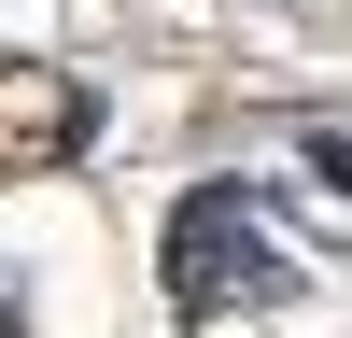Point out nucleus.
Returning a JSON list of instances; mask_svg holds the SVG:
<instances>
[{
    "label": "nucleus",
    "mask_w": 352,
    "mask_h": 338,
    "mask_svg": "<svg viewBox=\"0 0 352 338\" xmlns=\"http://www.w3.org/2000/svg\"><path fill=\"white\" fill-rule=\"evenodd\" d=\"M226 296H240V310L296 296V268H282V240H268V212H254V183H197L184 212H169V310H184V324H212Z\"/></svg>",
    "instance_id": "nucleus-1"
},
{
    "label": "nucleus",
    "mask_w": 352,
    "mask_h": 338,
    "mask_svg": "<svg viewBox=\"0 0 352 338\" xmlns=\"http://www.w3.org/2000/svg\"><path fill=\"white\" fill-rule=\"evenodd\" d=\"M71 127H85V99L56 71H0V169H14V155H56Z\"/></svg>",
    "instance_id": "nucleus-2"
},
{
    "label": "nucleus",
    "mask_w": 352,
    "mask_h": 338,
    "mask_svg": "<svg viewBox=\"0 0 352 338\" xmlns=\"http://www.w3.org/2000/svg\"><path fill=\"white\" fill-rule=\"evenodd\" d=\"M0 338H28V324H14V296H0Z\"/></svg>",
    "instance_id": "nucleus-3"
}]
</instances>
